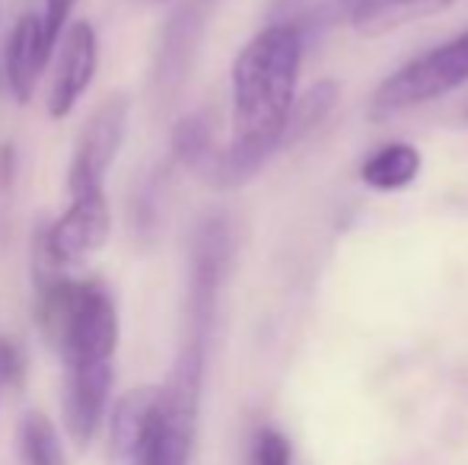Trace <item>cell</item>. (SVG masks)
<instances>
[{"label": "cell", "mask_w": 468, "mask_h": 465, "mask_svg": "<svg viewBox=\"0 0 468 465\" xmlns=\"http://www.w3.org/2000/svg\"><path fill=\"white\" fill-rule=\"evenodd\" d=\"M306 32L300 23H274L249 38L233 61V141L217 150L204 179L239 188L287 143L296 106Z\"/></svg>", "instance_id": "cell-1"}, {"label": "cell", "mask_w": 468, "mask_h": 465, "mask_svg": "<svg viewBox=\"0 0 468 465\" xmlns=\"http://www.w3.org/2000/svg\"><path fill=\"white\" fill-rule=\"evenodd\" d=\"M36 319L42 335L68 366L112 364L118 351V310L102 280H74L68 274L36 284Z\"/></svg>", "instance_id": "cell-2"}, {"label": "cell", "mask_w": 468, "mask_h": 465, "mask_svg": "<svg viewBox=\"0 0 468 465\" xmlns=\"http://www.w3.org/2000/svg\"><path fill=\"white\" fill-rule=\"evenodd\" d=\"M204 354L207 348L186 342L166 386H160L154 421L144 437L141 449L131 465H188L191 447H195L197 402H201V376Z\"/></svg>", "instance_id": "cell-3"}, {"label": "cell", "mask_w": 468, "mask_h": 465, "mask_svg": "<svg viewBox=\"0 0 468 465\" xmlns=\"http://www.w3.org/2000/svg\"><path fill=\"white\" fill-rule=\"evenodd\" d=\"M468 83V29L414 61L401 64L379 83L373 96V118H392L408 109L443 100L446 93Z\"/></svg>", "instance_id": "cell-4"}, {"label": "cell", "mask_w": 468, "mask_h": 465, "mask_svg": "<svg viewBox=\"0 0 468 465\" xmlns=\"http://www.w3.org/2000/svg\"><path fill=\"white\" fill-rule=\"evenodd\" d=\"M233 230L223 214H207L191 233L188 252V342L207 344L217 316L223 280H227Z\"/></svg>", "instance_id": "cell-5"}, {"label": "cell", "mask_w": 468, "mask_h": 465, "mask_svg": "<svg viewBox=\"0 0 468 465\" xmlns=\"http://www.w3.org/2000/svg\"><path fill=\"white\" fill-rule=\"evenodd\" d=\"M128 115H131L128 96H112V100H105L87 118V124L80 131V141H77L74 160L68 166L70 198L105 192V175H109L112 163H115L118 150L124 143V134H128Z\"/></svg>", "instance_id": "cell-6"}, {"label": "cell", "mask_w": 468, "mask_h": 465, "mask_svg": "<svg viewBox=\"0 0 468 465\" xmlns=\"http://www.w3.org/2000/svg\"><path fill=\"white\" fill-rule=\"evenodd\" d=\"M112 386H115V366L112 364H90V366H68L64 376V430L77 447H90L109 415Z\"/></svg>", "instance_id": "cell-7"}, {"label": "cell", "mask_w": 468, "mask_h": 465, "mask_svg": "<svg viewBox=\"0 0 468 465\" xmlns=\"http://www.w3.org/2000/svg\"><path fill=\"white\" fill-rule=\"evenodd\" d=\"M99 70V36L87 19H77L61 36V55H58L55 80L48 90V115L55 122L68 118L83 100Z\"/></svg>", "instance_id": "cell-8"}, {"label": "cell", "mask_w": 468, "mask_h": 465, "mask_svg": "<svg viewBox=\"0 0 468 465\" xmlns=\"http://www.w3.org/2000/svg\"><path fill=\"white\" fill-rule=\"evenodd\" d=\"M45 236L64 268L99 252L112 236V207L105 192L77 195L55 224H45Z\"/></svg>", "instance_id": "cell-9"}, {"label": "cell", "mask_w": 468, "mask_h": 465, "mask_svg": "<svg viewBox=\"0 0 468 465\" xmlns=\"http://www.w3.org/2000/svg\"><path fill=\"white\" fill-rule=\"evenodd\" d=\"M55 45L48 42L42 13H26L16 19L10 38H6V83L19 106L32 102L42 80V70L51 58Z\"/></svg>", "instance_id": "cell-10"}, {"label": "cell", "mask_w": 468, "mask_h": 465, "mask_svg": "<svg viewBox=\"0 0 468 465\" xmlns=\"http://www.w3.org/2000/svg\"><path fill=\"white\" fill-rule=\"evenodd\" d=\"M201 10L195 4H186L169 16L166 29L160 38V51H156V87L176 90L188 77L191 61H195L197 38H201Z\"/></svg>", "instance_id": "cell-11"}, {"label": "cell", "mask_w": 468, "mask_h": 465, "mask_svg": "<svg viewBox=\"0 0 468 465\" xmlns=\"http://www.w3.org/2000/svg\"><path fill=\"white\" fill-rule=\"evenodd\" d=\"M452 4H459V0H354L351 23L357 36L379 38L408 23L450 10Z\"/></svg>", "instance_id": "cell-12"}, {"label": "cell", "mask_w": 468, "mask_h": 465, "mask_svg": "<svg viewBox=\"0 0 468 465\" xmlns=\"http://www.w3.org/2000/svg\"><path fill=\"white\" fill-rule=\"evenodd\" d=\"M420 150L414 143L395 141L379 147L373 156H367L364 166H360V179L367 182L376 192H401L420 175Z\"/></svg>", "instance_id": "cell-13"}, {"label": "cell", "mask_w": 468, "mask_h": 465, "mask_svg": "<svg viewBox=\"0 0 468 465\" xmlns=\"http://www.w3.org/2000/svg\"><path fill=\"white\" fill-rule=\"evenodd\" d=\"M169 147H173V156L186 169L207 173V166L217 156L214 128H210L207 115L191 112L186 118H179V122L173 124V134H169Z\"/></svg>", "instance_id": "cell-14"}, {"label": "cell", "mask_w": 468, "mask_h": 465, "mask_svg": "<svg viewBox=\"0 0 468 465\" xmlns=\"http://www.w3.org/2000/svg\"><path fill=\"white\" fill-rule=\"evenodd\" d=\"M19 453L23 465H68L61 434L42 411H29L19 424Z\"/></svg>", "instance_id": "cell-15"}, {"label": "cell", "mask_w": 468, "mask_h": 465, "mask_svg": "<svg viewBox=\"0 0 468 465\" xmlns=\"http://www.w3.org/2000/svg\"><path fill=\"white\" fill-rule=\"evenodd\" d=\"M335 100H338V87H335L332 80L315 83L303 100H296L293 115H290V124H287V143H293V141H300L303 134H309L322 118L332 112Z\"/></svg>", "instance_id": "cell-16"}, {"label": "cell", "mask_w": 468, "mask_h": 465, "mask_svg": "<svg viewBox=\"0 0 468 465\" xmlns=\"http://www.w3.org/2000/svg\"><path fill=\"white\" fill-rule=\"evenodd\" d=\"M293 462V449L290 440L274 428H261L252 443V465H290Z\"/></svg>", "instance_id": "cell-17"}, {"label": "cell", "mask_w": 468, "mask_h": 465, "mask_svg": "<svg viewBox=\"0 0 468 465\" xmlns=\"http://www.w3.org/2000/svg\"><path fill=\"white\" fill-rule=\"evenodd\" d=\"M0 373L6 386H23L26 379V351L13 338H0Z\"/></svg>", "instance_id": "cell-18"}, {"label": "cell", "mask_w": 468, "mask_h": 465, "mask_svg": "<svg viewBox=\"0 0 468 465\" xmlns=\"http://www.w3.org/2000/svg\"><path fill=\"white\" fill-rule=\"evenodd\" d=\"M74 6H77V0H45L42 19H45V32H48V42L51 45L61 42V36L68 32Z\"/></svg>", "instance_id": "cell-19"}, {"label": "cell", "mask_w": 468, "mask_h": 465, "mask_svg": "<svg viewBox=\"0 0 468 465\" xmlns=\"http://www.w3.org/2000/svg\"><path fill=\"white\" fill-rule=\"evenodd\" d=\"M13 175H16V150L13 143H0V192L13 185Z\"/></svg>", "instance_id": "cell-20"}, {"label": "cell", "mask_w": 468, "mask_h": 465, "mask_svg": "<svg viewBox=\"0 0 468 465\" xmlns=\"http://www.w3.org/2000/svg\"><path fill=\"white\" fill-rule=\"evenodd\" d=\"M4 386H6V383H4V373H0V389H4Z\"/></svg>", "instance_id": "cell-21"}]
</instances>
